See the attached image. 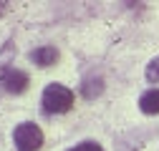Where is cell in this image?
Returning a JSON list of instances; mask_svg holds the SVG:
<instances>
[{
    "instance_id": "obj_6",
    "label": "cell",
    "mask_w": 159,
    "mask_h": 151,
    "mask_svg": "<svg viewBox=\"0 0 159 151\" xmlns=\"http://www.w3.org/2000/svg\"><path fill=\"white\" fill-rule=\"evenodd\" d=\"M101 91H104V78H86L81 86V96L91 101L96 96H101Z\"/></svg>"
},
{
    "instance_id": "obj_2",
    "label": "cell",
    "mask_w": 159,
    "mask_h": 151,
    "mask_svg": "<svg viewBox=\"0 0 159 151\" xmlns=\"http://www.w3.org/2000/svg\"><path fill=\"white\" fill-rule=\"evenodd\" d=\"M13 141H15L18 151H38L43 146V131H41V126H35L33 121H23V123L15 126Z\"/></svg>"
},
{
    "instance_id": "obj_8",
    "label": "cell",
    "mask_w": 159,
    "mask_h": 151,
    "mask_svg": "<svg viewBox=\"0 0 159 151\" xmlns=\"http://www.w3.org/2000/svg\"><path fill=\"white\" fill-rule=\"evenodd\" d=\"M68 151H104V149H101V144H96V141H81V144L71 146Z\"/></svg>"
},
{
    "instance_id": "obj_5",
    "label": "cell",
    "mask_w": 159,
    "mask_h": 151,
    "mask_svg": "<svg viewBox=\"0 0 159 151\" xmlns=\"http://www.w3.org/2000/svg\"><path fill=\"white\" fill-rule=\"evenodd\" d=\"M139 108H142V113H147V116H157L159 113V88H149L147 93H142Z\"/></svg>"
},
{
    "instance_id": "obj_7",
    "label": "cell",
    "mask_w": 159,
    "mask_h": 151,
    "mask_svg": "<svg viewBox=\"0 0 159 151\" xmlns=\"http://www.w3.org/2000/svg\"><path fill=\"white\" fill-rule=\"evenodd\" d=\"M144 76H147V81H149V83H159V55H157L154 61H149Z\"/></svg>"
},
{
    "instance_id": "obj_4",
    "label": "cell",
    "mask_w": 159,
    "mask_h": 151,
    "mask_svg": "<svg viewBox=\"0 0 159 151\" xmlns=\"http://www.w3.org/2000/svg\"><path fill=\"white\" fill-rule=\"evenodd\" d=\"M30 61L35 66H41V68H51L56 61H58V50L53 45H41V48H35L30 53Z\"/></svg>"
},
{
    "instance_id": "obj_1",
    "label": "cell",
    "mask_w": 159,
    "mask_h": 151,
    "mask_svg": "<svg viewBox=\"0 0 159 151\" xmlns=\"http://www.w3.org/2000/svg\"><path fill=\"white\" fill-rule=\"evenodd\" d=\"M41 106L46 113H66L73 106V91L63 83H48L41 96Z\"/></svg>"
},
{
    "instance_id": "obj_3",
    "label": "cell",
    "mask_w": 159,
    "mask_h": 151,
    "mask_svg": "<svg viewBox=\"0 0 159 151\" xmlns=\"http://www.w3.org/2000/svg\"><path fill=\"white\" fill-rule=\"evenodd\" d=\"M0 86H3L8 93H23L28 88V76L18 68H3L0 73Z\"/></svg>"
},
{
    "instance_id": "obj_9",
    "label": "cell",
    "mask_w": 159,
    "mask_h": 151,
    "mask_svg": "<svg viewBox=\"0 0 159 151\" xmlns=\"http://www.w3.org/2000/svg\"><path fill=\"white\" fill-rule=\"evenodd\" d=\"M5 13V3H0V15H3Z\"/></svg>"
}]
</instances>
